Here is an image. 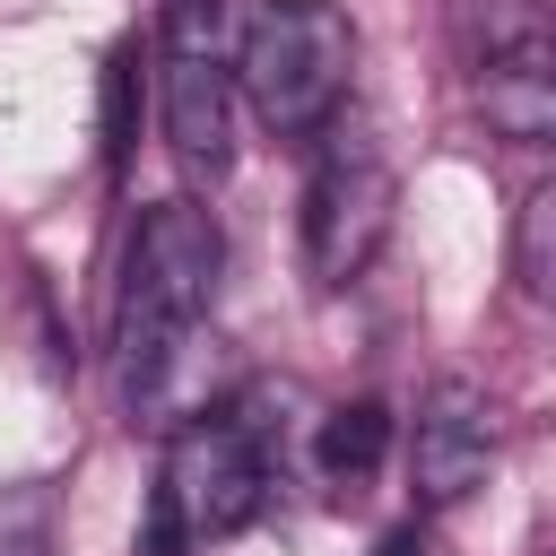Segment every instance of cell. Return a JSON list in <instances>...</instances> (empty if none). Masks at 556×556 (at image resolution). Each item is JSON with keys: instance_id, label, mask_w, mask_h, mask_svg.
Segmentation results:
<instances>
[{"instance_id": "6da1fadb", "label": "cell", "mask_w": 556, "mask_h": 556, "mask_svg": "<svg viewBox=\"0 0 556 556\" xmlns=\"http://www.w3.org/2000/svg\"><path fill=\"white\" fill-rule=\"evenodd\" d=\"M226 278V235L200 200H148L130 226V261H122V304H113V365H122V400L130 417L165 400L174 356L191 348L200 313L217 304Z\"/></svg>"}, {"instance_id": "7a4b0ae2", "label": "cell", "mask_w": 556, "mask_h": 556, "mask_svg": "<svg viewBox=\"0 0 556 556\" xmlns=\"http://www.w3.org/2000/svg\"><path fill=\"white\" fill-rule=\"evenodd\" d=\"M348 70H356L348 9H330V0H243L235 9L226 78H235V104H252L261 130H278V139L330 130L339 104H348Z\"/></svg>"}, {"instance_id": "3957f363", "label": "cell", "mask_w": 556, "mask_h": 556, "mask_svg": "<svg viewBox=\"0 0 556 556\" xmlns=\"http://www.w3.org/2000/svg\"><path fill=\"white\" fill-rule=\"evenodd\" d=\"M391 217H400V174L391 156L365 139V130H330V148L313 156L304 174V278L313 287H356L382 243H391Z\"/></svg>"}, {"instance_id": "277c9868", "label": "cell", "mask_w": 556, "mask_h": 556, "mask_svg": "<svg viewBox=\"0 0 556 556\" xmlns=\"http://www.w3.org/2000/svg\"><path fill=\"white\" fill-rule=\"evenodd\" d=\"M156 504H165V521H174L191 547H217V539L252 530L261 504H269V452H261V426H252L243 408H200V417H182L174 443H165Z\"/></svg>"}, {"instance_id": "5b68a950", "label": "cell", "mask_w": 556, "mask_h": 556, "mask_svg": "<svg viewBox=\"0 0 556 556\" xmlns=\"http://www.w3.org/2000/svg\"><path fill=\"white\" fill-rule=\"evenodd\" d=\"M156 104H165V148L200 182H226V165H235V78H226V52H217V0H174Z\"/></svg>"}, {"instance_id": "8992f818", "label": "cell", "mask_w": 556, "mask_h": 556, "mask_svg": "<svg viewBox=\"0 0 556 556\" xmlns=\"http://www.w3.org/2000/svg\"><path fill=\"white\" fill-rule=\"evenodd\" d=\"M495 400L478 382H434L417 400V426H408V478H417V504H469L495 469Z\"/></svg>"}, {"instance_id": "52a82bcc", "label": "cell", "mask_w": 556, "mask_h": 556, "mask_svg": "<svg viewBox=\"0 0 556 556\" xmlns=\"http://www.w3.org/2000/svg\"><path fill=\"white\" fill-rule=\"evenodd\" d=\"M478 113H486V130L513 139V148H547V139H556V43H547L539 17H521L504 43H486Z\"/></svg>"}, {"instance_id": "ba28073f", "label": "cell", "mask_w": 556, "mask_h": 556, "mask_svg": "<svg viewBox=\"0 0 556 556\" xmlns=\"http://www.w3.org/2000/svg\"><path fill=\"white\" fill-rule=\"evenodd\" d=\"M382 460H391V408H382V400H339V408L321 417V434H313V469H321V486L356 495Z\"/></svg>"}, {"instance_id": "9c48e42d", "label": "cell", "mask_w": 556, "mask_h": 556, "mask_svg": "<svg viewBox=\"0 0 556 556\" xmlns=\"http://www.w3.org/2000/svg\"><path fill=\"white\" fill-rule=\"evenodd\" d=\"M547 278H556V182H530L521 226H513V287L547 304Z\"/></svg>"}, {"instance_id": "30bf717a", "label": "cell", "mask_w": 556, "mask_h": 556, "mask_svg": "<svg viewBox=\"0 0 556 556\" xmlns=\"http://www.w3.org/2000/svg\"><path fill=\"white\" fill-rule=\"evenodd\" d=\"M130 87H139V43H122L104 61V156H130Z\"/></svg>"}, {"instance_id": "8fae6325", "label": "cell", "mask_w": 556, "mask_h": 556, "mask_svg": "<svg viewBox=\"0 0 556 556\" xmlns=\"http://www.w3.org/2000/svg\"><path fill=\"white\" fill-rule=\"evenodd\" d=\"M374 556H426V530H417V521H400V530H391Z\"/></svg>"}]
</instances>
